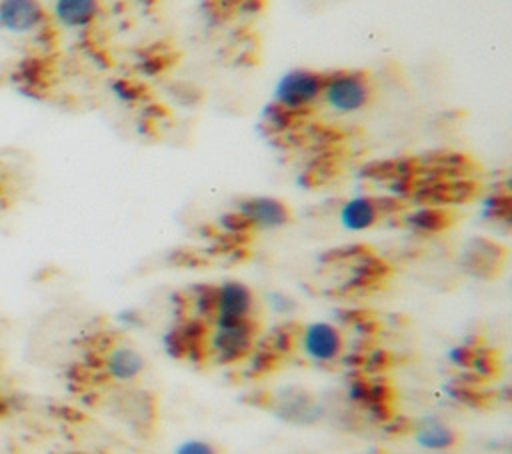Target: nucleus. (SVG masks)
<instances>
[{"instance_id":"f257e3e1","label":"nucleus","mask_w":512,"mask_h":454,"mask_svg":"<svg viewBox=\"0 0 512 454\" xmlns=\"http://www.w3.org/2000/svg\"><path fill=\"white\" fill-rule=\"evenodd\" d=\"M374 84L366 72L336 70L324 74L320 104L338 116H352L370 106Z\"/></svg>"},{"instance_id":"f03ea898","label":"nucleus","mask_w":512,"mask_h":454,"mask_svg":"<svg viewBox=\"0 0 512 454\" xmlns=\"http://www.w3.org/2000/svg\"><path fill=\"white\" fill-rule=\"evenodd\" d=\"M324 72L312 68H290L282 72L272 88V104L286 114L304 112L320 104Z\"/></svg>"},{"instance_id":"7ed1b4c3","label":"nucleus","mask_w":512,"mask_h":454,"mask_svg":"<svg viewBox=\"0 0 512 454\" xmlns=\"http://www.w3.org/2000/svg\"><path fill=\"white\" fill-rule=\"evenodd\" d=\"M42 0H0V30L12 36H42L52 28Z\"/></svg>"},{"instance_id":"20e7f679","label":"nucleus","mask_w":512,"mask_h":454,"mask_svg":"<svg viewBox=\"0 0 512 454\" xmlns=\"http://www.w3.org/2000/svg\"><path fill=\"white\" fill-rule=\"evenodd\" d=\"M302 354L314 364H332L344 352L342 330L326 320H316L302 326L298 336Z\"/></svg>"},{"instance_id":"39448f33","label":"nucleus","mask_w":512,"mask_h":454,"mask_svg":"<svg viewBox=\"0 0 512 454\" xmlns=\"http://www.w3.org/2000/svg\"><path fill=\"white\" fill-rule=\"evenodd\" d=\"M254 344V322L252 318L230 320L214 318V330L210 336V346L218 360L234 362L248 354Z\"/></svg>"},{"instance_id":"423d86ee","label":"nucleus","mask_w":512,"mask_h":454,"mask_svg":"<svg viewBox=\"0 0 512 454\" xmlns=\"http://www.w3.org/2000/svg\"><path fill=\"white\" fill-rule=\"evenodd\" d=\"M240 220L254 230H282L292 220L288 204L276 196H250L238 204Z\"/></svg>"},{"instance_id":"0eeeda50","label":"nucleus","mask_w":512,"mask_h":454,"mask_svg":"<svg viewBox=\"0 0 512 454\" xmlns=\"http://www.w3.org/2000/svg\"><path fill=\"white\" fill-rule=\"evenodd\" d=\"M254 306L256 296L252 288L240 280H224L210 290V312L214 318H252Z\"/></svg>"},{"instance_id":"6e6552de","label":"nucleus","mask_w":512,"mask_h":454,"mask_svg":"<svg viewBox=\"0 0 512 454\" xmlns=\"http://www.w3.org/2000/svg\"><path fill=\"white\" fill-rule=\"evenodd\" d=\"M102 0H50L52 24L70 32L90 30L102 16Z\"/></svg>"},{"instance_id":"1a4fd4ad","label":"nucleus","mask_w":512,"mask_h":454,"mask_svg":"<svg viewBox=\"0 0 512 454\" xmlns=\"http://www.w3.org/2000/svg\"><path fill=\"white\" fill-rule=\"evenodd\" d=\"M102 368L110 380L120 384H130L138 380L146 370V358L134 346L118 344L104 354Z\"/></svg>"},{"instance_id":"9d476101","label":"nucleus","mask_w":512,"mask_h":454,"mask_svg":"<svg viewBox=\"0 0 512 454\" xmlns=\"http://www.w3.org/2000/svg\"><path fill=\"white\" fill-rule=\"evenodd\" d=\"M382 218V206L376 198L358 194L344 200L338 208V224L348 232H364L378 224Z\"/></svg>"},{"instance_id":"9b49d317","label":"nucleus","mask_w":512,"mask_h":454,"mask_svg":"<svg viewBox=\"0 0 512 454\" xmlns=\"http://www.w3.org/2000/svg\"><path fill=\"white\" fill-rule=\"evenodd\" d=\"M414 440L420 448L430 450V452H442L452 448L458 442V436L452 426L438 418H428L422 420L414 432Z\"/></svg>"},{"instance_id":"f8f14e48","label":"nucleus","mask_w":512,"mask_h":454,"mask_svg":"<svg viewBox=\"0 0 512 454\" xmlns=\"http://www.w3.org/2000/svg\"><path fill=\"white\" fill-rule=\"evenodd\" d=\"M406 224L420 232H436L438 228H442V216L436 210H420L410 214L406 218Z\"/></svg>"},{"instance_id":"ddd939ff","label":"nucleus","mask_w":512,"mask_h":454,"mask_svg":"<svg viewBox=\"0 0 512 454\" xmlns=\"http://www.w3.org/2000/svg\"><path fill=\"white\" fill-rule=\"evenodd\" d=\"M172 454H220L218 448L202 438H186L182 440Z\"/></svg>"},{"instance_id":"4468645a","label":"nucleus","mask_w":512,"mask_h":454,"mask_svg":"<svg viewBox=\"0 0 512 454\" xmlns=\"http://www.w3.org/2000/svg\"><path fill=\"white\" fill-rule=\"evenodd\" d=\"M472 356H474L472 350L468 346H464V344H456V346H452L448 350V360L452 364H456V366H470Z\"/></svg>"},{"instance_id":"2eb2a0df","label":"nucleus","mask_w":512,"mask_h":454,"mask_svg":"<svg viewBox=\"0 0 512 454\" xmlns=\"http://www.w3.org/2000/svg\"><path fill=\"white\" fill-rule=\"evenodd\" d=\"M268 302H270V306H272L278 314H286V312L294 306L292 298H288V296H284V294H276V292L268 296Z\"/></svg>"}]
</instances>
